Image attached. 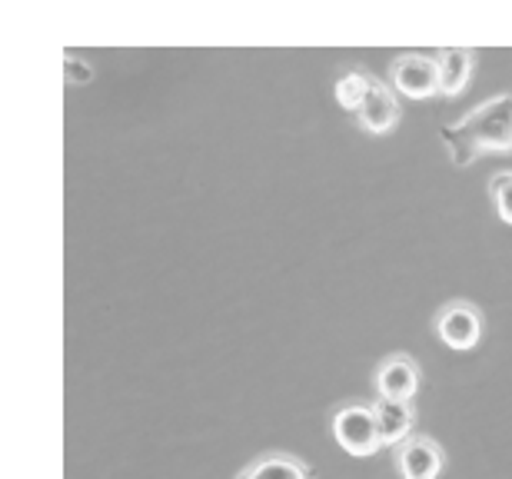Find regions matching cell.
Returning a JSON list of instances; mask_svg holds the SVG:
<instances>
[{"label":"cell","instance_id":"6da1fadb","mask_svg":"<svg viewBox=\"0 0 512 479\" xmlns=\"http://www.w3.org/2000/svg\"><path fill=\"white\" fill-rule=\"evenodd\" d=\"M439 140L456 167H469L476 157L512 154V94H499L473 107L456 124L439 127Z\"/></svg>","mask_w":512,"mask_h":479},{"label":"cell","instance_id":"7a4b0ae2","mask_svg":"<svg viewBox=\"0 0 512 479\" xmlns=\"http://www.w3.org/2000/svg\"><path fill=\"white\" fill-rule=\"evenodd\" d=\"M333 440L343 453L366 460L383 450L380 430H376L373 403H346L333 413Z\"/></svg>","mask_w":512,"mask_h":479},{"label":"cell","instance_id":"3957f363","mask_svg":"<svg viewBox=\"0 0 512 479\" xmlns=\"http://www.w3.org/2000/svg\"><path fill=\"white\" fill-rule=\"evenodd\" d=\"M389 87L399 97L429 100L439 97V64L429 54H399L389 67Z\"/></svg>","mask_w":512,"mask_h":479},{"label":"cell","instance_id":"277c9868","mask_svg":"<svg viewBox=\"0 0 512 479\" xmlns=\"http://www.w3.org/2000/svg\"><path fill=\"white\" fill-rule=\"evenodd\" d=\"M436 336H439V343H446L449 350H456V353L476 350L479 340H483V313L466 300L446 303V307L436 313Z\"/></svg>","mask_w":512,"mask_h":479},{"label":"cell","instance_id":"5b68a950","mask_svg":"<svg viewBox=\"0 0 512 479\" xmlns=\"http://www.w3.org/2000/svg\"><path fill=\"white\" fill-rule=\"evenodd\" d=\"M393 463L399 479H439V473L446 470V453L433 436L413 433L393 450Z\"/></svg>","mask_w":512,"mask_h":479},{"label":"cell","instance_id":"8992f818","mask_svg":"<svg viewBox=\"0 0 512 479\" xmlns=\"http://www.w3.org/2000/svg\"><path fill=\"white\" fill-rule=\"evenodd\" d=\"M399 117H403L399 94L386 84V80L373 77L370 80V94H366L360 114H356V124H360V130H366V134L383 137V134H389V130H396Z\"/></svg>","mask_w":512,"mask_h":479},{"label":"cell","instance_id":"52a82bcc","mask_svg":"<svg viewBox=\"0 0 512 479\" xmlns=\"http://www.w3.org/2000/svg\"><path fill=\"white\" fill-rule=\"evenodd\" d=\"M419 363L409 360V356H389L386 363H380V370L373 376L376 386V400H389V403H413L419 393Z\"/></svg>","mask_w":512,"mask_h":479},{"label":"cell","instance_id":"ba28073f","mask_svg":"<svg viewBox=\"0 0 512 479\" xmlns=\"http://www.w3.org/2000/svg\"><path fill=\"white\" fill-rule=\"evenodd\" d=\"M439 64V97L456 100L459 94H466L469 80L476 70V50L473 47H443L436 54Z\"/></svg>","mask_w":512,"mask_h":479},{"label":"cell","instance_id":"9c48e42d","mask_svg":"<svg viewBox=\"0 0 512 479\" xmlns=\"http://www.w3.org/2000/svg\"><path fill=\"white\" fill-rule=\"evenodd\" d=\"M373 413H376V430H380V443L383 450H396L403 446L409 436H413V426H416V410L413 403H389V400H376L373 403Z\"/></svg>","mask_w":512,"mask_h":479},{"label":"cell","instance_id":"30bf717a","mask_svg":"<svg viewBox=\"0 0 512 479\" xmlns=\"http://www.w3.org/2000/svg\"><path fill=\"white\" fill-rule=\"evenodd\" d=\"M237 479H313V466L286 453H266L253 460L247 470H240Z\"/></svg>","mask_w":512,"mask_h":479},{"label":"cell","instance_id":"8fae6325","mask_svg":"<svg viewBox=\"0 0 512 479\" xmlns=\"http://www.w3.org/2000/svg\"><path fill=\"white\" fill-rule=\"evenodd\" d=\"M370 80H373V74H366V70H346V74H340V80L333 84L336 104H340L346 114L356 117V114H360L366 94H370Z\"/></svg>","mask_w":512,"mask_h":479},{"label":"cell","instance_id":"7c38bea8","mask_svg":"<svg viewBox=\"0 0 512 479\" xmlns=\"http://www.w3.org/2000/svg\"><path fill=\"white\" fill-rule=\"evenodd\" d=\"M489 197H493L499 220L512 227V170H499L496 177L489 180Z\"/></svg>","mask_w":512,"mask_h":479},{"label":"cell","instance_id":"4fadbf2b","mask_svg":"<svg viewBox=\"0 0 512 479\" xmlns=\"http://www.w3.org/2000/svg\"><path fill=\"white\" fill-rule=\"evenodd\" d=\"M64 74H67V84L80 87V84H90V80H94V67H90L84 57L67 54V60H64Z\"/></svg>","mask_w":512,"mask_h":479}]
</instances>
